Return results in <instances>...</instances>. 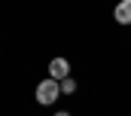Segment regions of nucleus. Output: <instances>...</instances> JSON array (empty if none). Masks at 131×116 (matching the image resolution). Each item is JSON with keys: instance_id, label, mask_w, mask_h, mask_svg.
I'll return each instance as SVG.
<instances>
[{"instance_id": "5", "label": "nucleus", "mask_w": 131, "mask_h": 116, "mask_svg": "<svg viewBox=\"0 0 131 116\" xmlns=\"http://www.w3.org/2000/svg\"><path fill=\"white\" fill-rule=\"evenodd\" d=\"M55 116H70V113H64V110H58V113H55Z\"/></svg>"}, {"instance_id": "1", "label": "nucleus", "mask_w": 131, "mask_h": 116, "mask_svg": "<svg viewBox=\"0 0 131 116\" xmlns=\"http://www.w3.org/2000/svg\"><path fill=\"white\" fill-rule=\"evenodd\" d=\"M58 95H61V83L58 80H43L40 86H37V101L43 104V107H49V104H55L58 101Z\"/></svg>"}, {"instance_id": "2", "label": "nucleus", "mask_w": 131, "mask_h": 116, "mask_svg": "<svg viewBox=\"0 0 131 116\" xmlns=\"http://www.w3.org/2000/svg\"><path fill=\"white\" fill-rule=\"evenodd\" d=\"M49 76L58 80V83L70 76V64H67V58H52V61H49Z\"/></svg>"}, {"instance_id": "4", "label": "nucleus", "mask_w": 131, "mask_h": 116, "mask_svg": "<svg viewBox=\"0 0 131 116\" xmlns=\"http://www.w3.org/2000/svg\"><path fill=\"white\" fill-rule=\"evenodd\" d=\"M73 92H76V83H73L70 76H67V80H61V95H73Z\"/></svg>"}, {"instance_id": "3", "label": "nucleus", "mask_w": 131, "mask_h": 116, "mask_svg": "<svg viewBox=\"0 0 131 116\" xmlns=\"http://www.w3.org/2000/svg\"><path fill=\"white\" fill-rule=\"evenodd\" d=\"M113 18H116L119 25H131V0H119V3H116Z\"/></svg>"}]
</instances>
